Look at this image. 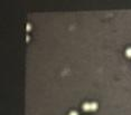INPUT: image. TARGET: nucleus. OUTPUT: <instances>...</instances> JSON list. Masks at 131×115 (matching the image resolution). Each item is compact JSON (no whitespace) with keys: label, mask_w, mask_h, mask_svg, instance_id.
Segmentation results:
<instances>
[{"label":"nucleus","mask_w":131,"mask_h":115,"mask_svg":"<svg viewBox=\"0 0 131 115\" xmlns=\"http://www.w3.org/2000/svg\"><path fill=\"white\" fill-rule=\"evenodd\" d=\"M125 54H127L128 57H131V48H128L127 52H125Z\"/></svg>","instance_id":"obj_2"},{"label":"nucleus","mask_w":131,"mask_h":115,"mask_svg":"<svg viewBox=\"0 0 131 115\" xmlns=\"http://www.w3.org/2000/svg\"><path fill=\"white\" fill-rule=\"evenodd\" d=\"M70 115H78V114H77V112L73 111V112H71V113H70Z\"/></svg>","instance_id":"obj_3"},{"label":"nucleus","mask_w":131,"mask_h":115,"mask_svg":"<svg viewBox=\"0 0 131 115\" xmlns=\"http://www.w3.org/2000/svg\"><path fill=\"white\" fill-rule=\"evenodd\" d=\"M83 110H84V111H92V104L91 103H85V104H83Z\"/></svg>","instance_id":"obj_1"}]
</instances>
